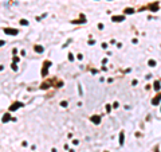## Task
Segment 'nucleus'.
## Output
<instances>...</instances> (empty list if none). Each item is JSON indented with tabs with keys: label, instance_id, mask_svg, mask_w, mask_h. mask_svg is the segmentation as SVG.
Here are the masks:
<instances>
[{
	"label": "nucleus",
	"instance_id": "obj_1",
	"mask_svg": "<svg viewBox=\"0 0 161 152\" xmlns=\"http://www.w3.org/2000/svg\"><path fill=\"white\" fill-rule=\"evenodd\" d=\"M4 32L9 35H16L18 34V30H13V28H4Z\"/></svg>",
	"mask_w": 161,
	"mask_h": 152
},
{
	"label": "nucleus",
	"instance_id": "obj_2",
	"mask_svg": "<svg viewBox=\"0 0 161 152\" xmlns=\"http://www.w3.org/2000/svg\"><path fill=\"white\" fill-rule=\"evenodd\" d=\"M160 101H161V94H158L157 97H154V98L152 100V104H153V105H158Z\"/></svg>",
	"mask_w": 161,
	"mask_h": 152
},
{
	"label": "nucleus",
	"instance_id": "obj_3",
	"mask_svg": "<svg viewBox=\"0 0 161 152\" xmlns=\"http://www.w3.org/2000/svg\"><path fill=\"white\" fill-rule=\"evenodd\" d=\"M91 121H93L94 124H99V121H101V117H99V116H93V117H91Z\"/></svg>",
	"mask_w": 161,
	"mask_h": 152
},
{
	"label": "nucleus",
	"instance_id": "obj_4",
	"mask_svg": "<svg viewBox=\"0 0 161 152\" xmlns=\"http://www.w3.org/2000/svg\"><path fill=\"white\" fill-rule=\"evenodd\" d=\"M124 16H113V22H122Z\"/></svg>",
	"mask_w": 161,
	"mask_h": 152
},
{
	"label": "nucleus",
	"instance_id": "obj_5",
	"mask_svg": "<svg viewBox=\"0 0 161 152\" xmlns=\"http://www.w3.org/2000/svg\"><path fill=\"white\" fill-rule=\"evenodd\" d=\"M124 140H125L124 132H121V133H120V144H121V145H124Z\"/></svg>",
	"mask_w": 161,
	"mask_h": 152
},
{
	"label": "nucleus",
	"instance_id": "obj_6",
	"mask_svg": "<svg viewBox=\"0 0 161 152\" xmlns=\"http://www.w3.org/2000/svg\"><path fill=\"white\" fill-rule=\"evenodd\" d=\"M19 106H22V104H20V102H16V104H13V105L11 106V110H16V108H19Z\"/></svg>",
	"mask_w": 161,
	"mask_h": 152
},
{
	"label": "nucleus",
	"instance_id": "obj_7",
	"mask_svg": "<svg viewBox=\"0 0 161 152\" xmlns=\"http://www.w3.org/2000/svg\"><path fill=\"white\" fill-rule=\"evenodd\" d=\"M7 121H9V115H4L3 116V123H7Z\"/></svg>",
	"mask_w": 161,
	"mask_h": 152
},
{
	"label": "nucleus",
	"instance_id": "obj_8",
	"mask_svg": "<svg viewBox=\"0 0 161 152\" xmlns=\"http://www.w3.org/2000/svg\"><path fill=\"white\" fill-rule=\"evenodd\" d=\"M150 9H152V11H157L158 6H157V4H152V6H150Z\"/></svg>",
	"mask_w": 161,
	"mask_h": 152
},
{
	"label": "nucleus",
	"instance_id": "obj_9",
	"mask_svg": "<svg viewBox=\"0 0 161 152\" xmlns=\"http://www.w3.org/2000/svg\"><path fill=\"white\" fill-rule=\"evenodd\" d=\"M154 90H156V92L160 90V82H154Z\"/></svg>",
	"mask_w": 161,
	"mask_h": 152
},
{
	"label": "nucleus",
	"instance_id": "obj_10",
	"mask_svg": "<svg viewBox=\"0 0 161 152\" xmlns=\"http://www.w3.org/2000/svg\"><path fill=\"white\" fill-rule=\"evenodd\" d=\"M125 12H126V14H133V12H134V9H132V8H126V9H125Z\"/></svg>",
	"mask_w": 161,
	"mask_h": 152
},
{
	"label": "nucleus",
	"instance_id": "obj_11",
	"mask_svg": "<svg viewBox=\"0 0 161 152\" xmlns=\"http://www.w3.org/2000/svg\"><path fill=\"white\" fill-rule=\"evenodd\" d=\"M35 50H36V51H39V53H42V51H43V47H40V46H36V47H35Z\"/></svg>",
	"mask_w": 161,
	"mask_h": 152
},
{
	"label": "nucleus",
	"instance_id": "obj_12",
	"mask_svg": "<svg viewBox=\"0 0 161 152\" xmlns=\"http://www.w3.org/2000/svg\"><path fill=\"white\" fill-rule=\"evenodd\" d=\"M156 65V61H153V59H150V61H149V66H152V67H153V66H154Z\"/></svg>",
	"mask_w": 161,
	"mask_h": 152
},
{
	"label": "nucleus",
	"instance_id": "obj_13",
	"mask_svg": "<svg viewBox=\"0 0 161 152\" xmlns=\"http://www.w3.org/2000/svg\"><path fill=\"white\" fill-rule=\"evenodd\" d=\"M20 24H23V26H27V24H28V22L23 19V20H20Z\"/></svg>",
	"mask_w": 161,
	"mask_h": 152
}]
</instances>
